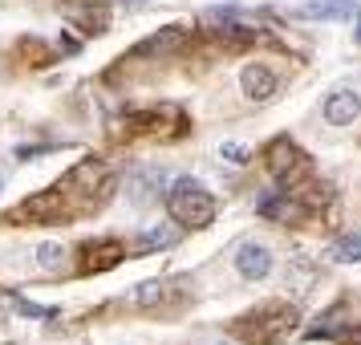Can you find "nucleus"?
Returning <instances> with one entry per match:
<instances>
[{
  "mask_svg": "<svg viewBox=\"0 0 361 345\" xmlns=\"http://www.w3.org/2000/svg\"><path fill=\"white\" fill-rule=\"evenodd\" d=\"M13 301H17V309H20V313H29V317H45V321L53 317L49 305H37V301H25V296H13Z\"/></svg>",
  "mask_w": 361,
  "mask_h": 345,
  "instance_id": "dca6fc26",
  "label": "nucleus"
},
{
  "mask_svg": "<svg viewBox=\"0 0 361 345\" xmlns=\"http://www.w3.org/2000/svg\"><path fill=\"white\" fill-rule=\"evenodd\" d=\"M240 90H244L247 102H272L276 98V73L268 66H260V61H252V66H244V73H240Z\"/></svg>",
  "mask_w": 361,
  "mask_h": 345,
  "instance_id": "0eeeda50",
  "label": "nucleus"
},
{
  "mask_svg": "<svg viewBox=\"0 0 361 345\" xmlns=\"http://www.w3.org/2000/svg\"><path fill=\"white\" fill-rule=\"evenodd\" d=\"M187 41H191V29H187V25H166L159 33H150L147 41H138L130 49V57H171V53H179Z\"/></svg>",
  "mask_w": 361,
  "mask_h": 345,
  "instance_id": "39448f33",
  "label": "nucleus"
},
{
  "mask_svg": "<svg viewBox=\"0 0 361 345\" xmlns=\"http://www.w3.org/2000/svg\"><path fill=\"white\" fill-rule=\"evenodd\" d=\"M122 260H126V244L122 240H94V244H85L78 268L82 272H110Z\"/></svg>",
  "mask_w": 361,
  "mask_h": 345,
  "instance_id": "423d86ee",
  "label": "nucleus"
},
{
  "mask_svg": "<svg viewBox=\"0 0 361 345\" xmlns=\"http://www.w3.org/2000/svg\"><path fill=\"white\" fill-rule=\"evenodd\" d=\"M159 187H163V171H138L130 179V199L138 207H147V203L159 199Z\"/></svg>",
  "mask_w": 361,
  "mask_h": 345,
  "instance_id": "f8f14e48",
  "label": "nucleus"
},
{
  "mask_svg": "<svg viewBox=\"0 0 361 345\" xmlns=\"http://www.w3.org/2000/svg\"><path fill=\"white\" fill-rule=\"evenodd\" d=\"M66 256L69 252L61 244H53V240L49 244H37V264H41V272H61V268L69 264Z\"/></svg>",
  "mask_w": 361,
  "mask_h": 345,
  "instance_id": "ddd939ff",
  "label": "nucleus"
},
{
  "mask_svg": "<svg viewBox=\"0 0 361 345\" xmlns=\"http://www.w3.org/2000/svg\"><path fill=\"white\" fill-rule=\"evenodd\" d=\"M264 159H268V171H272V179L284 187V191H296L305 179H312V159L305 150L296 147L288 134H280L272 138L268 147H264Z\"/></svg>",
  "mask_w": 361,
  "mask_h": 345,
  "instance_id": "7ed1b4c3",
  "label": "nucleus"
},
{
  "mask_svg": "<svg viewBox=\"0 0 361 345\" xmlns=\"http://www.w3.org/2000/svg\"><path fill=\"white\" fill-rule=\"evenodd\" d=\"M179 280H147V284H138V293H134V305L138 309H159L166 301H175L183 289H175Z\"/></svg>",
  "mask_w": 361,
  "mask_h": 345,
  "instance_id": "9b49d317",
  "label": "nucleus"
},
{
  "mask_svg": "<svg viewBox=\"0 0 361 345\" xmlns=\"http://www.w3.org/2000/svg\"><path fill=\"white\" fill-rule=\"evenodd\" d=\"M293 329H296L293 305H284V301H264V305H256L252 313L235 317L231 333L244 345H276V341H284Z\"/></svg>",
  "mask_w": 361,
  "mask_h": 345,
  "instance_id": "f257e3e1",
  "label": "nucleus"
},
{
  "mask_svg": "<svg viewBox=\"0 0 361 345\" xmlns=\"http://www.w3.org/2000/svg\"><path fill=\"white\" fill-rule=\"evenodd\" d=\"M224 155H228L231 163H247V159H244L247 150H244V147H235V143H228V147H224Z\"/></svg>",
  "mask_w": 361,
  "mask_h": 345,
  "instance_id": "f3484780",
  "label": "nucleus"
},
{
  "mask_svg": "<svg viewBox=\"0 0 361 345\" xmlns=\"http://www.w3.org/2000/svg\"><path fill=\"white\" fill-rule=\"evenodd\" d=\"M235 272H240L244 280H264L268 272H272V252H268L264 244H252V240L240 244L235 248Z\"/></svg>",
  "mask_w": 361,
  "mask_h": 345,
  "instance_id": "1a4fd4ad",
  "label": "nucleus"
},
{
  "mask_svg": "<svg viewBox=\"0 0 361 345\" xmlns=\"http://www.w3.org/2000/svg\"><path fill=\"white\" fill-rule=\"evenodd\" d=\"M69 191H61V187H53V191H41V195H29L25 203H20L17 212L8 215L13 224H29V228H45V224H61V219H69L73 215V207H69Z\"/></svg>",
  "mask_w": 361,
  "mask_h": 345,
  "instance_id": "20e7f679",
  "label": "nucleus"
},
{
  "mask_svg": "<svg viewBox=\"0 0 361 345\" xmlns=\"http://www.w3.org/2000/svg\"><path fill=\"white\" fill-rule=\"evenodd\" d=\"M0 187H4V179H0Z\"/></svg>",
  "mask_w": 361,
  "mask_h": 345,
  "instance_id": "6ab92c4d",
  "label": "nucleus"
},
{
  "mask_svg": "<svg viewBox=\"0 0 361 345\" xmlns=\"http://www.w3.org/2000/svg\"><path fill=\"white\" fill-rule=\"evenodd\" d=\"M329 260H337V264H357V260H361V236H345V240H337V244L329 248Z\"/></svg>",
  "mask_w": 361,
  "mask_h": 345,
  "instance_id": "4468645a",
  "label": "nucleus"
},
{
  "mask_svg": "<svg viewBox=\"0 0 361 345\" xmlns=\"http://www.w3.org/2000/svg\"><path fill=\"white\" fill-rule=\"evenodd\" d=\"M175 244V231H166V228H150L142 240H138V252H150V248H171Z\"/></svg>",
  "mask_w": 361,
  "mask_h": 345,
  "instance_id": "2eb2a0df",
  "label": "nucleus"
},
{
  "mask_svg": "<svg viewBox=\"0 0 361 345\" xmlns=\"http://www.w3.org/2000/svg\"><path fill=\"white\" fill-rule=\"evenodd\" d=\"M353 37H357V45H361V17H357V33H353Z\"/></svg>",
  "mask_w": 361,
  "mask_h": 345,
  "instance_id": "a211bd4d",
  "label": "nucleus"
},
{
  "mask_svg": "<svg viewBox=\"0 0 361 345\" xmlns=\"http://www.w3.org/2000/svg\"><path fill=\"white\" fill-rule=\"evenodd\" d=\"M166 212L179 228H212L215 224V195L199 179H175L166 191Z\"/></svg>",
  "mask_w": 361,
  "mask_h": 345,
  "instance_id": "f03ea898",
  "label": "nucleus"
},
{
  "mask_svg": "<svg viewBox=\"0 0 361 345\" xmlns=\"http://www.w3.org/2000/svg\"><path fill=\"white\" fill-rule=\"evenodd\" d=\"M361 118V94L357 90H333L325 98V122L329 126H353Z\"/></svg>",
  "mask_w": 361,
  "mask_h": 345,
  "instance_id": "6e6552de",
  "label": "nucleus"
},
{
  "mask_svg": "<svg viewBox=\"0 0 361 345\" xmlns=\"http://www.w3.org/2000/svg\"><path fill=\"white\" fill-rule=\"evenodd\" d=\"M300 20H353L361 17V8L353 0H312V4H300L296 8Z\"/></svg>",
  "mask_w": 361,
  "mask_h": 345,
  "instance_id": "9d476101",
  "label": "nucleus"
}]
</instances>
